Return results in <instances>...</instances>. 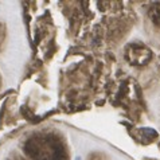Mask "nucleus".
<instances>
[{
    "label": "nucleus",
    "mask_w": 160,
    "mask_h": 160,
    "mask_svg": "<svg viewBox=\"0 0 160 160\" xmlns=\"http://www.w3.org/2000/svg\"><path fill=\"white\" fill-rule=\"evenodd\" d=\"M139 132H140V133H144L145 137H152V139L158 137V132L155 131L153 128H140Z\"/></svg>",
    "instance_id": "f257e3e1"
},
{
    "label": "nucleus",
    "mask_w": 160,
    "mask_h": 160,
    "mask_svg": "<svg viewBox=\"0 0 160 160\" xmlns=\"http://www.w3.org/2000/svg\"><path fill=\"white\" fill-rule=\"evenodd\" d=\"M75 160H82V158L81 156H77V158H75Z\"/></svg>",
    "instance_id": "f03ea898"
}]
</instances>
